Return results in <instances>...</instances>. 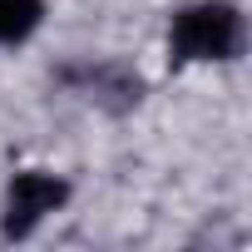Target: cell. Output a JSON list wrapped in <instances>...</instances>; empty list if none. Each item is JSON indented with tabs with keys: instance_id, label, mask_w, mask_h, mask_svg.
Returning a JSON list of instances; mask_svg holds the SVG:
<instances>
[{
	"instance_id": "cell-1",
	"label": "cell",
	"mask_w": 252,
	"mask_h": 252,
	"mask_svg": "<svg viewBox=\"0 0 252 252\" xmlns=\"http://www.w3.org/2000/svg\"><path fill=\"white\" fill-rule=\"evenodd\" d=\"M242 50V10L232 0H193L168 20L173 64H227Z\"/></svg>"
},
{
	"instance_id": "cell-2",
	"label": "cell",
	"mask_w": 252,
	"mask_h": 252,
	"mask_svg": "<svg viewBox=\"0 0 252 252\" xmlns=\"http://www.w3.org/2000/svg\"><path fill=\"white\" fill-rule=\"evenodd\" d=\"M64 203H69V178L64 173H50V168L10 173L5 193H0V237L5 242L35 237L55 213H64Z\"/></svg>"
},
{
	"instance_id": "cell-3",
	"label": "cell",
	"mask_w": 252,
	"mask_h": 252,
	"mask_svg": "<svg viewBox=\"0 0 252 252\" xmlns=\"http://www.w3.org/2000/svg\"><path fill=\"white\" fill-rule=\"evenodd\" d=\"M45 25V0H0V50L25 45Z\"/></svg>"
}]
</instances>
